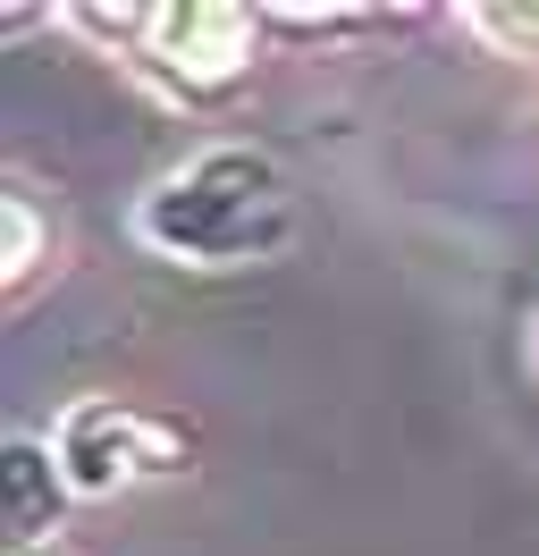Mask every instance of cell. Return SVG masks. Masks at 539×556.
<instances>
[{
    "label": "cell",
    "mask_w": 539,
    "mask_h": 556,
    "mask_svg": "<svg viewBox=\"0 0 539 556\" xmlns=\"http://www.w3.org/2000/svg\"><path fill=\"white\" fill-rule=\"evenodd\" d=\"M135 237L186 270H253L270 253H287V237H296L287 169L262 143H202L195 161H177L168 177L143 186Z\"/></svg>",
    "instance_id": "1"
},
{
    "label": "cell",
    "mask_w": 539,
    "mask_h": 556,
    "mask_svg": "<svg viewBox=\"0 0 539 556\" xmlns=\"http://www.w3.org/2000/svg\"><path fill=\"white\" fill-rule=\"evenodd\" d=\"M51 455H60L76 497H118V489L186 472V439L161 414L127 405V396H76L60 414V430H51Z\"/></svg>",
    "instance_id": "2"
},
{
    "label": "cell",
    "mask_w": 539,
    "mask_h": 556,
    "mask_svg": "<svg viewBox=\"0 0 539 556\" xmlns=\"http://www.w3.org/2000/svg\"><path fill=\"white\" fill-rule=\"evenodd\" d=\"M253 35L262 17L253 9H228V0H186V9H143V60L186 85V93H220L253 68Z\"/></svg>",
    "instance_id": "3"
},
{
    "label": "cell",
    "mask_w": 539,
    "mask_h": 556,
    "mask_svg": "<svg viewBox=\"0 0 539 556\" xmlns=\"http://www.w3.org/2000/svg\"><path fill=\"white\" fill-rule=\"evenodd\" d=\"M76 497L60 472V455L51 439H9V548H51V531H60V506Z\"/></svg>",
    "instance_id": "4"
},
{
    "label": "cell",
    "mask_w": 539,
    "mask_h": 556,
    "mask_svg": "<svg viewBox=\"0 0 539 556\" xmlns=\"http://www.w3.org/2000/svg\"><path fill=\"white\" fill-rule=\"evenodd\" d=\"M42 270V219H34V186L9 177V287H26Z\"/></svg>",
    "instance_id": "5"
},
{
    "label": "cell",
    "mask_w": 539,
    "mask_h": 556,
    "mask_svg": "<svg viewBox=\"0 0 539 556\" xmlns=\"http://www.w3.org/2000/svg\"><path fill=\"white\" fill-rule=\"evenodd\" d=\"M472 26L498 51H514V60H539V0H523V9H472Z\"/></svg>",
    "instance_id": "6"
},
{
    "label": "cell",
    "mask_w": 539,
    "mask_h": 556,
    "mask_svg": "<svg viewBox=\"0 0 539 556\" xmlns=\"http://www.w3.org/2000/svg\"><path fill=\"white\" fill-rule=\"evenodd\" d=\"M9 556H60V548H9Z\"/></svg>",
    "instance_id": "7"
}]
</instances>
